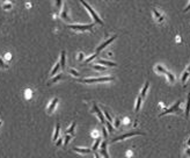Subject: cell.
Wrapping results in <instances>:
<instances>
[{"label":"cell","mask_w":190,"mask_h":158,"mask_svg":"<svg viewBox=\"0 0 190 158\" xmlns=\"http://www.w3.org/2000/svg\"><path fill=\"white\" fill-rule=\"evenodd\" d=\"M181 105H182V100H179V101H176L172 107H169V108H166V109H163L160 114H159V116H163V115H167V114H172V113H175V114H179L180 113V107H181Z\"/></svg>","instance_id":"cell-1"},{"label":"cell","mask_w":190,"mask_h":158,"mask_svg":"<svg viewBox=\"0 0 190 158\" xmlns=\"http://www.w3.org/2000/svg\"><path fill=\"white\" fill-rule=\"evenodd\" d=\"M154 70H156V72H158V73H163V74H166V77L168 78V80H169L170 83H175V76H174L170 71H168L166 67H163L162 65L157 64V65L154 66Z\"/></svg>","instance_id":"cell-2"},{"label":"cell","mask_w":190,"mask_h":158,"mask_svg":"<svg viewBox=\"0 0 190 158\" xmlns=\"http://www.w3.org/2000/svg\"><path fill=\"white\" fill-rule=\"evenodd\" d=\"M114 77H99V78H86V79H79L80 83L84 84H92V83H102V81H113Z\"/></svg>","instance_id":"cell-3"},{"label":"cell","mask_w":190,"mask_h":158,"mask_svg":"<svg viewBox=\"0 0 190 158\" xmlns=\"http://www.w3.org/2000/svg\"><path fill=\"white\" fill-rule=\"evenodd\" d=\"M81 5H82L84 7H86V9L89 12V14L92 15V18L94 19L95 22H97V23H100V25H103V21H102V20H101V18L97 15V13L95 12L94 9L91 7V6H89V4H87L86 1H81Z\"/></svg>","instance_id":"cell-4"},{"label":"cell","mask_w":190,"mask_h":158,"mask_svg":"<svg viewBox=\"0 0 190 158\" xmlns=\"http://www.w3.org/2000/svg\"><path fill=\"white\" fill-rule=\"evenodd\" d=\"M93 27H94V23H91V25H68L67 26V28L77 30V32H86V30L92 32Z\"/></svg>","instance_id":"cell-5"},{"label":"cell","mask_w":190,"mask_h":158,"mask_svg":"<svg viewBox=\"0 0 190 158\" xmlns=\"http://www.w3.org/2000/svg\"><path fill=\"white\" fill-rule=\"evenodd\" d=\"M138 135H145L144 132H140V131H131V132H127V134H123V135H120L115 138L111 140V142H118V141H123L125 138H129V137H132V136H138Z\"/></svg>","instance_id":"cell-6"},{"label":"cell","mask_w":190,"mask_h":158,"mask_svg":"<svg viewBox=\"0 0 190 158\" xmlns=\"http://www.w3.org/2000/svg\"><path fill=\"white\" fill-rule=\"evenodd\" d=\"M92 112H93V113H95V114L97 115V118L100 119V122H101V123L104 126V123H106V121H107V120L104 119L103 112H102V111H101V109L97 107V105H96V103H94V105H93V107H92Z\"/></svg>","instance_id":"cell-7"},{"label":"cell","mask_w":190,"mask_h":158,"mask_svg":"<svg viewBox=\"0 0 190 158\" xmlns=\"http://www.w3.org/2000/svg\"><path fill=\"white\" fill-rule=\"evenodd\" d=\"M116 38H117V35H114V36H111V37H110V38H108L106 42H103L101 45H99V47L96 48V51H95V52L99 55V54H100V51H102V50H103V49H104V48H106L108 44H110V43H111L113 41H115Z\"/></svg>","instance_id":"cell-8"},{"label":"cell","mask_w":190,"mask_h":158,"mask_svg":"<svg viewBox=\"0 0 190 158\" xmlns=\"http://www.w3.org/2000/svg\"><path fill=\"white\" fill-rule=\"evenodd\" d=\"M107 144H108V142H107V140H104L103 142H101V144H100V154L103 156L104 158H109V154H108V150H107Z\"/></svg>","instance_id":"cell-9"},{"label":"cell","mask_w":190,"mask_h":158,"mask_svg":"<svg viewBox=\"0 0 190 158\" xmlns=\"http://www.w3.org/2000/svg\"><path fill=\"white\" fill-rule=\"evenodd\" d=\"M97 64H102L103 66H109V67H116L117 64L114 63V62H109V61H106V60H99L97 61Z\"/></svg>","instance_id":"cell-10"},{"label":"cell","mask_w":190,"mask_h":158,"mask_svg":"<svg viewBox=\"0 0 190 158\" xmlns=\"http://www.w3.org/2000/svg\"><path fill=\"white\" fill-rule=\"evenodd\" d=\"M57 103H58V98H53V100L51 101V103H50V106H49V109H48V113H49V114H51V113L55 111Z\"/></svg>","instance_id":"cell-11"},{"label":"cell","mask_w":190,"mask_h":158,"mask_svg":"<svg viewBox=\"0 0 190 158\" xmlns=\"http://www.w3.org/2000/svg\"><path fill=\"white\" fill-rule=\"evenodd\" d=\"M73 151H75V152H79V154H91L92 152V149H87V148H73L72 149Z\"/></svg>","instance_id":"cell-12"},{"label":"cell","mask_w":190,"mask_h":158,"mask_svg":"<svg viewBox=\"0 0 190 158\" xmlns=\"http://www.w3.org/2000/svg\"><path fill=\"white\" fill-rule=\"evenodd\" d=\"M148 87H150V81L146 80V81H145V85H144V87H143V90H141V92H140V96H141V99H144V98L146 96Z\"/></svg>","instance_id":"cell-13"},{"label":"cell","mask_w":190,"mask_h":158,"mask_svg":"<svg viewBox=\"0 0 190 158\" xmlns=\"http://www.w3.org/2000/svg\"><path fill=\"white\" fill-rule=\"evenodd\" d=\"M153 15H154V18H156V20L158 21L159 23H161V22H163V20H165V18H163V15L161 14V13H159L157 9H153Z\"/></svg>","instance_id":"cell-14"},{"label":"cell","mask_w":190,"mask_h":158,"mask_svg":"<svg viewBox=\"0 0 190 158\" xmlns=\"http://www.w3.org/2000/svg\"><path fill=\"white\" fill-rule=\"evenodd\" d=\"M61 67L62 69H65V66H66V52H65V50H63L62 52H61Z\"/></svg>","instance_id":"cell-15"},{"label":"cell","mask_w":190,"mask_h":158,"mask_svg":"<svg viewBox=\"0 0 190 158\" xmlns=\"http://www.w3.org/2000/svg\"><path fill=\"white\" fill-rule=\"evenodd\" d=\"M186 118L188 119L190 116V93H188V96H187V105H186Z\"/></svg>","instance_id":"cell-16"},{"label":"cell","mask_w":190,"mask_h":158,"mask_svg":"<svg viewBox=\"0 0 190 158\" xmlns=\"http://www.w3.org/2000/svg\"><path fill=\"white\" fill-rule=\"evenodd\" d=\"M59 130H61V125L57 123V125H56V129H55V134H53V138H52L53 142H57V140H58V135H59Z\"/></svg>","instance_id":"cell-17"},{"label":"cell","mask_w":190,"mask_h":158,"mask_svg":"<svg viewBox=\"0 0 190 158\" xmlns=\"http://www.w3.org/2000/svg\"><path fill=\"white\" fill-rule=\"evenodd\" d=\"M141 101H143L141 96L138 95V96H137V100H136V107H134V111H136V112H139L140 106H141Z\"/></svg>","instance_id":"cell-18"},{"label":"cell","mask_w":190,"mask_h":158,"mask_svg":"<svg viewBox=\"0 0 190 158\" xmlns=\"http://www.w3.org/2000/svg\"><path fill=\"white\" fill-rule=\"evenodd\" d=\"M64 76H63V73H59L58 76H56V77H53L51 80H49L48 81V85H51V84H53V83H56V81H58V80H61L62 78H63Z\"/></svg>","instance_id":"cell-19"},{"label":"cell","mask_w":190,"mask_h":158,"mask_svg":"<svg viewBox=\"0 0 190 158\" xmlns=\"http://www.w3.org/2000/svg\"><path fill=\"white\" fill-rule=\"evenodd\" d=\"M101 142H102L101 137H97V138H96V141H95V143L93 144V147H92V151H96V150L99 149V147H100Z\"/></svg>","instance_id":"cell-20"},{"label":"cell","mask_w":190,"mask_h":158,"mask_svg":"<svg viewBox=\"0 0 190 158\" xmlns=\"http://www.w3.org/2000/svg\"><path fill=\"white\" fill-rule=\"evenodd\" d=\"M190 76V73L186 70L184 72H183V74H182V77H181V81H182V84L183 85H186V81H187V79H188V77Z\"/></svg>","instance_id":"cell-21"},{"label":"cell","mask_w":190,"mask_h":158,"mask_svg":"<svg viewBox=\"0 0 190 158\" xmlns=\"http://www.w3.org/2000/svg\"><path fill=\"white\" fill-rule=\"evenodd\" d=\"M61 16L63 18V20H65V21H68V14H67V8L66 7H64V9H63V12L61 13Z\"/></svg>","instance_id":"cell-22"},{"label":"cell","mask_w":190,"mask_h":158,"mask_svg":"<svg viewBox=\"0 0 190 158\" xmlns=\"http://www.w3.org/2000/svg\"><path fill=\"white\" fill-rule=\"evenodd\" d=\"M74 128H75V122H73V123L71 125V127L66 130V135H73V134H74Z\"/></svg>","instance_id":"cell-23"},{"label":"cell","mask_w":190,"mask_h":158,"mask_svg":"<svg viewBox=\"0 0 190 158\" xmlns=\"http://www.w3.org/2000/svg\"><path fill=\"white\" fill-rule=\"evenodd\" d=\"M104 127H106V129H108V131H109V132H113V131H114V126H113L110 122L106 121V123H104Z\"/></svg>","instance_id":"cell-24"},{"label":"cell","mask_w":190,"mask_h":158,"mask_svg":"<svg viewBox=\"0 0 190 158\" xmlns=\"http://www.w3.org/2000/svg\"><path fill=\"white\" fill-rule=\"evenodd\" d=\"M59 69H61V64L57 63L56 65H55V67L52 69V71H51V73H50V74H51V76H55V74L58 72V70H59Z\"/></svg>","instance_id":"cell-25"},{"label":"cell","mask_w":190,"mask_h":158,"mask_svg":"<svg viewBox=\"0 0 190 158\" xmlns=\"http://www.w3.org/2000/svg\"><path fill=\"white\" fill-rule=\"evenodd\" d=\"M103 115H106V120H107L108 122H110L111 125L114 123V121H113V119H111V116H110V114H109V113H108L107 111H104V112H103Z\"/></svg>","instance_id":"cell-26"},{"label":"cell","mask_w":190,"mask_h":158,"mask_svg":"<svg viewBox=\"0 0 190 158\" xmlns=\"http://www.w3.org/2000/svg\"><path fill=\"white\" fill-rule=\"evenodd\" d=\"M92 67H93L94 70H97V71H106V70H107L106 66H101V65H93V64H92Z\"/></svg>","instance_id":"cell-27"},{"label":"cell","mask_w":190,"mask_h":158,"mask_svg":"<svg viewBox=\"0 0 190 158\" xmlns=\"http://www.w3.org/2000/svg\"><path fill=\"white\" fill-rule=\"evenodd\" d=\"M68 72H70L73 77H79V76H80V73H79L77 70H74V69H68Z\"/></svg>","instance_id":"cell-28"},{"label":"cell","mask_w":190,"mask_h":158,"mask_svg":"<svg viewBox=\"0 0 190 158\" xmlns=\"http://www.w3.org/2000/svg\"><path fill=\"white\" fill-rule=\"evenodd\" d=\"M64 138H65V140H64V147H66V145L70 143V141H71V138H72V135H66Z\"/></svg>","instance_id":"cell-29"},{"label":"cell","mask_w":190,"mask_h":158,"mask_svg":"<svg viewBox=\"0 0 190 158\" xmlns=\"http://www.w3.org/2000/svg\"><path fill=\"white\" fill-rule=\"evenodd\" d=\"M120 126H121V120H120V118H116L114 120V128H118Z\"/></svg>","instance_id":"cell-30"},{"label":"cell","mask_w":190,"mask_h":158,"mask_svg":"<svg viewBox=\"0 0 190 158\" xmlns=\"http://www.w3.org/2000/svg\"><path fill=\"white\" fill-rule=\"evenodd\" d=\"M95 57H97V54H96V52H95L94 55H92L91 57H88V58H86V63H89V62H92V61L94 60Z\"/></svg>","instance_id":"cell-31"},{"label":"cell","mask_w":190,"mask_h":158,"mask_svg":"<svg viewBox=\"0 0 190 158\" xmlns=\"http://www.w3.org/2000/svg\"><path fill=\"white\" fill-rule=\"evenodd\" d=\"M2 8L4 9H9V8H12V4L11 2H6V4L2 5Z\"/></svg>","instance_id":"cell-32"},{"label":"cell","mask_w":190,"mask_h":158,"mask_svg":"<svg viewBox=\"0 0 190 158\" xmlns=\"http://www.w3.org/2000/svg\"><path fill=\"white\" fill-rule=\"evenodd\" d=\"M0 67H2V69H8V65L2 61V58H0Z\"/></svg>","instance_id":"cell-33"},{"label":"cell","mask_w":190,"mask_h":158,"mask_svg":"<svg viewBox=\"0 0 190 158\" xmlns=\"http://www.w3.org/2000/svg\"><path fill=\"white\" fill-rule=\"evenodd\" d=\"M62 144H63V138H58L57 142H56V145L58 147V145H62Z\"/></svg>","instance_id":"cell-34"},{"label":"cell","mask_w":190,"mask_h":158,"mask_svg":"<svg viewBox=\"0 0 190 158\" xmlns=\"http://www.w3.org/2000/svg\"><path fill=\"white\" fill-rule=\"evenodd\" d=\"M102 132H103V135H104V140H106L108 134H107V130H106V127H104V126H103V128H102Z\"/></svg>","instance_id":"cell-35"},{"label":"cell","mask_w":190,"mask_h":158,"mask_svg":"<svg viewBox=\"0 0 190 158\" xmlns=\"http://www.w3.org/2000/svg\"><path fill=\"white\" fill-rule=\"evenodd\" d=\"M82 60H84V54L80 52V54H79V57H78V61H82Z\"/></svg>","instance_id":"cell-36"},{"label":"cell","mask_w":190,"mask_h":158,"mask_svg":"<svg viewBox=\"0 0 190 158\" xmlns=\"http://www.w3.org/2000/svg\"><path fill=\"white\" fill-rule=\"evenodd\" d=\"M186 155H187L188 157H190V148H188V149H186Z\"/></svg>","instance_id":"cell-37"},{"label":"cell","mask_w":190,"mask_h":158,"mask_svg":"<svg viewBox=\"0 0 190 158\" xmlns=\"http://www.w3.org/2000/svg\"><path fill=\"white\" fill-rule=\"evenodd\" d=\"M63 4V1H61V0H58V1H56V5L58 6V7H61V5Z\"/></svg>","instance_id":"cell-38"},{"label":"cell","mask_w":190,"mask_h":158,"mask_svg":"<svg viewBox=\"0 0 190 158\" xmlns=\"http://www.w3.org/2000/svg\"><path fill=\"white\" fill-rule=\"evenodd\" d=\"M188 11H190V2H189V5H188V6L184 8V11H183V12H188Z\"/></svg>","instance_id":"cell-39"},{"label":"cell","mask_w":190,"mask_h":158,"mask_svg":"<svg viewBox=\"0 0 190 158\" xmlns=\"http://www.w3.org/2000/svg\"><path fill=\"white\" fill-rule=\"evenodd\" d=\"M187 145H188V148H190V137L188 138V142H187Z\"/></svg>","instance_id":"cell-40"},{"label":"cell","mask_w":190,"mask_h":158,"mask_svg":"<svg viewBox=\"0 0 190 158\" xmlns=\"http://www.w3.org/2000/svg\"><path fill=\"white\" fill-rule=\"evenodd\" d=\"M95 158H100V155L99 154H95Z\"/></svg>","instance_id":"cell-41"}]
</instances>
